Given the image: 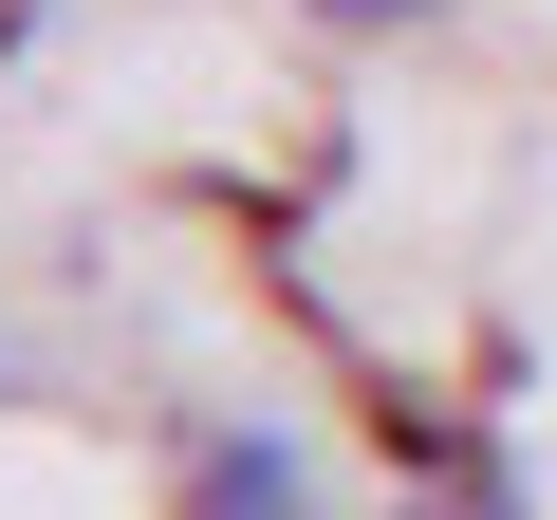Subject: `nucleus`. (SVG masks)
Here are the masks:
<instances>
[{
	"instance_id": "f257e3e1",
	"label": "nucleus",
	"mask_w": 557,
	"mask_h": 520,
	"mask_svg": "<svg viewBox=\"0 0 557 520\" xmlns=\"http://www.w3.org/2000/svg\"><path fill=\"white\" fill-rule=\"evenodd\" d=\"M186 520H317V465L278 428H205L186 446Z\"/></svg>"
},
{
	"instance_id": "f03ea898",
	"label": "nucleus",
	"mask_w": 557,
	"mask_h": 520,
	"mask_svg": "<svg viewBox=\"0 0 557 520\" xmlns=\"http://www.w3.org/2000/svg\"><path fill=\"white\" fill-rule=\"evenodd\" d=\"M317 20H354V38H391V20H446V0H317Z\"/></svg>"
}]
</instances>
